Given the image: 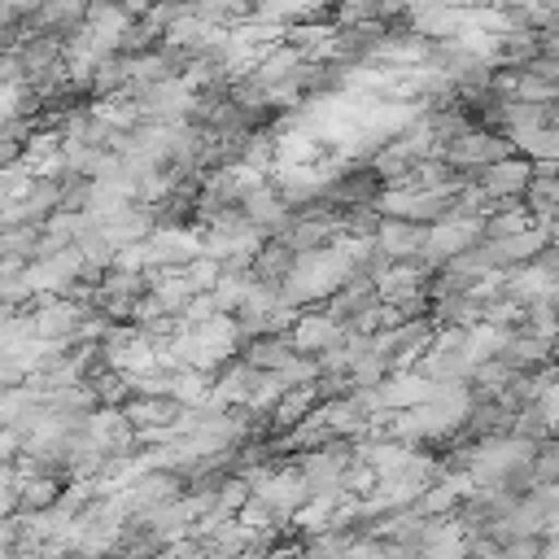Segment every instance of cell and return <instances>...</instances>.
I'll use <instances>...</instances> for the list:
<instances>
[{
    "label": "cell",
    "mask_w": 559,
    "mask_h": 559,
    "mask_svg": "<svg viewBox=\"0 0 559 559\" xmlns=\"http://www.w3.org/2000/svg\"><path fill=\"white\" fill-rule=\"evenodd\" d=\"M114 4H118V9L127 13V17H140V13H144V9L153 4V0H114Z\"/></svg>",
    "instance_id": "1"
},
{
    "label": "cell",
    "mask_w": 559,
    "mask_h": 559,
    "mask_svg": "<svg viewBox=\"0 0 559 559\" xmlns=\"http://www.w3.org/2000/svg\"><path fill=\"white\" fill-rule=\"evenodd\" d=\"M9 4H13V13H17V17H31V13H35L44 0H9Z\"/></svg>",
    "instance_id": "2"
}]
</instances>
